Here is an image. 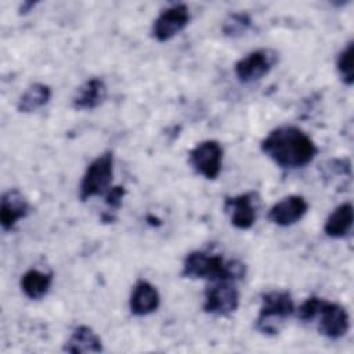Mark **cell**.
<instances>
[{
  "instance_id": "5b68a950",
  "label": "cell",
  "mask_w": 354,
  "mask_h": 354,
  "mask_svg": "<svg viewBox=\"0 0 354 354\" xmlns=\"http://www.w3.org/2000/svg\"><path fill=\"white\" fill-rule=\"evenodd\" d=\"M235 281H212L205 290L203 311L217 317H228L238 310L239 292Z\"/></svg>"
},
{
  "instance_id": "9a60e30c",
  "label": "cell",
  "mask_w": 354,
  "mask_h": 354,
  "mask_svg": "<svg viewBox=\"0 0 354 354\" xmlns=\"http://www.w3.org/2000/svg\"><path fill=\"white\" fill-rule=\"evenodd\" d=\"M64 351L80 354V353H101L104 350L101 337L87 325L76 326L68 340L65 342Z\"/></svg>"
},
{
  "instance_id": "d6986e66",
  "label": "cell",
  "mask_w": 354,
  "mask_h": 354,
  "mask_svg": "<svg viewBox=\"0 0 354 354\" xmlns=\"http://www.w3.org/2000/svg\"><path fill=\"white\" fill-rule=\"evenodd\" d=\"M252 25V18L246 12H232L230 14L221 26L224 36L227 37H241L245 35Z\"/></svg>"
},
{
  "instance_id": "2e32d148",
  "label": "cell",
  "mask_w": 354,
  "mask_h": 354,
  "mask_svg": "<svg viewBox=\"0 0 354 354\" xmlns=\"http://www.w3.org/2000/svg\"><path fill=\"white\" fill-rule=\"evenodd\" d=\"M354 220V210L351 202L340 203L326 218L324 224V232L329 238L340 239L350 234Z\"/></svg>"
},
{
  "instance_id": "603a6c76",
  "label": "cell",
  "mask_w": 354,
  "mask_h": 354,
  "mask_svg": "<svg viewBox=\"0 0 354 354\" xmlns=\"http://www.w3.org/2000/svg\"><path fill=\"white\" fill-rule=\"evenodd\" d=\"M35 1H24L22 4H21V7H19V12L21 14H26V12H29L33 7H35Z\"/></svg>"
},
{
  "instance_id": "9c48e42d",
  "label": "cell",
  "mask_w": 354,
  "mask_h": 354,
  "mask_svg": "<svg viewBox=\"0 0 354 354\" xmlns=\"http://www.w3.org/2000/svg\"><path fill=\"white\" fill-rule=\"evenodd\" d=\"M318 330L330 340H339L347 335L350 329V317L347 310L339 303L322 300L318 311Z\"/></svg>"
},
{
  "instance_id": "6da1fadb",
  "label": "cell",
  "mask_w": 354,
  "mask_h": 354,
  "mask_svg": "<svg viewBox=\"0 0 354 354\" xmlns=\"http://www.w3.org/2000/svg\"><path fill=\"white\" fill-rule=\"evenodd\" d=\"M261 152L281 169H299L310 165L318 147L300 127L282 124L272 129L260 142Z\"/></svg>"
},
{
  "instance_id": "44dd1931",
  "label": "cell",
  "mask_w": 354,
  "mask_h": 354,
  "mask_svg": "<svg viewBox=\"0 0 354 354\" xmlns=\"http://www.w3.org/2000/svg\"><path fill=\"white\" fill-rule=\"evenodd\" d=\"M322 297H317V296H310L307 297L296 310V317L303 321V322H313L317 315H318V311L321 308V304H322Z\"/></svg>"
},
{
  "instance_id": "ffe728a7",
  "label": "cell",
  "mask_w": 354,
  "mask_h": 354,
  "mask_svg": "<svg viewBox=\"0 0 354 354\" xmlns=\"http://www.w3.org/2000/svg\"><path fill=\"white\" fill-rule=\"evenodd\" d=\"M353 41L350 40L344 48H342V51L337 55L336 59V69L337 73L342 79V82L346 86H353L354 83V72H353Z\"/></svg>"
},
{
  "instance_id": "ba28073f",
  "label": "cell",
  "mask_w": 354,
  "mask_h": 354,
  "mask_svg": "<svg viewBox=\"0 0 354 354\" xmlns=\"http://www.w3.org/2000/svg\"><path fill=\"white\" fill-rule=\"evenodd\" d=\"M191 19L189 8L177 3L163 10L152 24V36L160 43L169 41L176 35L183 32Z\"/></svg>"
},
{
  "instance_id": "8fae6325",
  "label": "cell",
  "mask_w": 354,
  "mask_h": 354,
  "mask_svg": "<svg viewBox=\"0 0 354 354\" xmlns=\"http://www.w3.org/2000/svg\"><path fill=\"white\" fill-rule=\"evenodd\" d=\"M308 212V203L301 195H289L278 201L268 210V220L279 227H290Z\"/></svg>"
},
{
  "instance_id": "4fadbf2b",
  "label": "cell",
  "mask_w": 354,
  "mask_h": 354,
  "mask_svg": "<svg viewBox=\"0 0 354 354\" xmlns=\"http://www.w3.org/2000/svg\"><path fill=\"white\" fill-rule=\"evenodd\" d=\"M29 213V203L17 188L7 189L3 192L0 199V224L4 231H10L15 224L25 218Z\"/></svg>"
},
{
  "instance_id": "30bf717a",
  "label": "cell",
  "mask_w": 354,
  "mask_h": 354,
  "mask_svg": "<svg viewBox=\"0 0 354 354\" xmlns=\"http://www.w3.org/2000/svg\"><path fill=\"white\" fill-rule=\"evenodd\" d=\"M259 195L254 191L228 196L224 201V210L230 216L231 224L238 230H249L257 218Z\"/></svg>"
},
{
  "instance_id": "7402d4cb",
  "label": "cell",
  "mask_w": 354,
  "mask_h": 354,
  "mask_svg": "<svg viewBox=\"0 0 354 354\" xmlns=\"http://www.w3.org/2000/svg\"><path fill=\"white\" fill-rule=\"evenodd\" d=\"M124 195H126V188L123 185L111 187L106 191V195H105V203L109 207V210L118 212L120 209V206H122Z\"/></svg>"
},
{
  "instance_id": "8992f818",
  "label": "cell",
  "mask_w": 354,
  "mask_h": 354,
  "mask_svg": "<svg viewBox=\"0 0 354 354\" xmlns=\"http://www.w3.org/2000/svg\"><path fill=\"white\" fill-rule=\"evenodd\" d=\"M277 61V51L271 48H259L238 59L234 65V72L241 83H252L268 75Z\"/></svg>"
},
{
  "instance_id": "3957f363",
  "label": "cell",
  "mask_w": 354,
  "mask_h": 354,
  "mask_svg": "<svg viewBox=\"0 0 354 354\" xmlns=\"http://www.w3.org/2000/svg\"><path fill=\"white\" fill-rule=\"evenodd\" d=\"M295 301L288 290H271L261 295V306L254 328L267 336L279 333L283 322L295 314Z\"/></svg>"
},
{
  "instance_id": "ac0fdd59",
  "label": "cell",
  "mask_w": 354,
  "mask_h": 354,
  "mask_svg": "<svg viewBox=\"0 0 354 354\" xmlns=\"http://www.w3.org/2000/svg\"><path fill=\"white\" fill-rule=\"evenodd\" d=\"M53 90L46 83H33L30 84L24 94L19 97L17 109L21 113H32L44 105H47L51 100Z\"/></svg>"
},
{
  "instance_id": "7c38bea8",
  "label": "cell",
  "mask_w": 354,
  "mask_h": 354,
  "mask_svg": "<svg viewBox=\"0 0 354 354\" xmlns=\"http://www.w3.org/2000/svg\"><path fill=\"white\" fill-rule=\"evenodd\" d=\"M160 306V295L151 282L138 279L130 293L129 308L136 317H145L155 313Z\"/></svg>"
},
{
  "instance_id": "e0dca14e",
  "label": "cell",
  "mask_w": 354,
  "mask_h": 354,
  "mask_svg": "<svg viewBox=\"0 0 354 354\" xmlns=\"http://www.w3.org/2000/svg\"><path fill=\"white\" fill-rule=\"evenodd\" d=\"M53 272H44L36 268H30L21 277V290L28 299L40 300L48 293L53 285Z\"/></svg>"
},
{
  "instance_id": "277c9868",
  "label": "cell",
  "mask_w": 354,
  "mask_h": 354,
  "mask_svg": "<svg viewBox=\"0 0 354 354\" xmlns=\"http://www.w3.org/2000/svg\"><path fill=\"white\" fill-rule=\"evenodd\" d=\"M113 177V152L105 151L93 159L80 180L79 199L86 202L87 199L101 195L108 191Z\"/></svg>"
},
{
  "instance_id": "5bb4252c",
  "label": "cell",
  "mask_w": 354,
  "mask_h": 354,
  "mask_svg": "<svg viewBox=\"0 0 354 354\" xmlns=\"http://www.w3.org/2000/svg\"><path fill=\"white\" fill-rule=\"evenodd\" d=\"M108 94L105 82L101 77H90L83 82L72 97V106L79 111H90L100 106Z\"/></svg>"
},
{
  "instance_id": "52a82bcc",
  "label": "cell",
  "mask_w": 354,
  "mask_h": 354,
  "mask_svg": "<svg viewBox=\"0 0 354 354\" xmlns=\"http://www.w3.org/2000/svg\"><path fill=\"white\" fill-rule=\"evenodd\" d=\"M223 147L216 140L198 142L188 153L194 170L206 180H216L223 167Z\"/></svg>"
},
{
  "instance_id": "7a4b0ae2",
  "label": "cell",
  "mask_w": 354,
  "mask_h": 354,
  "mask_svg": "<svg viewBox=\"0 0 354 354\" xmlns=\"http://www.w3.org/2000/svg\"><path fill=\"white\" fill-rule=\"evenodd\" d=\"M246 267L239 260H225L221 254H212L203 250L189 252L181 268V275L191 279L239 281L245 278Z\"/></svg>"
}]
</instances>
